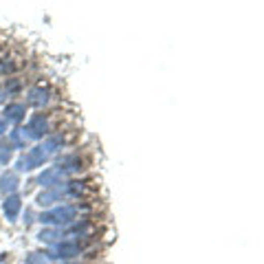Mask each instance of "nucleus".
I'll use <instances>...</instances> for the list:
<instances>
[{
  "mask_svg": "<svg viewBox=\"0 0 264 264\" xmlns=\"http://www.w3.org/2000/svg\"><path fill=\"white\" fill-rule=\"evenodd\" d=\"M77 216H79V205L62 203V205H55L49 211H42L38 216V220L42 224H49V227H66V224L75 222Z\"/></svg>",
  "mask_w": 264,
  "mask_h": 264,
  "instance_id": "obj_2",
  "label": "nucleus"
},
{
  "mask_svg": "<svg viewBox=\"0 0 264 264\" xmlns=\"http://www.w3.org/2000/svg\"><path fill=\"white\" fill-rule=\"evenodd\" d=\"M82 251H84V247L79 240H59L55 244H51L44 255H46V260L66 262V260H71V257H77Z\"/></svg>",
  "mask_w": 264,
  "mask_h": 264,
  "instance_id": "obj_3",
  "label": "nucleus"
},
{
  "mask_svg": "<svg viewBox=\"0 0 264 264\" xmlns=\"http://www.w3.org/2000/svg\"><path fill=\"white\" fill-rule=\"evenodd\" d=\"M20 209H22V198H20L18 194H11V196L5 198L3 211H5V218H7L9 222H16V220H18Z\"/></svg>",
  "mask_w": 264,
  "mask_h": 264,
  "instance_id": "obj_9",
  "label": "nucleus"
},
{
  "mask_svg": "<svg viewBox=\"0 0 264 264\" xmlns=\"http://www.w3.org/2000/svg\"><path fill=\"white\" fill-rule=\"evenodd\" d=\"M64 178L57 174L55 172V168H46L42 174L38 176V185H42V187L46 189V187H53V185H57V183H62Z\"/></svg>",
  "mask_w": 264,
  "mask_h": 264,
  "instance_id": "obj_12",
  "label": "nucleus"
},
{
  "mask_svg": "<svg viewBox=\"0 0 264 264\" xmlns=\"http://www.w3.org/2000/svg\"><path fill=\"white\" fill-rule=\"evenodd\" d=\"M3 102H5V90L0 88V104H3Z\"/></svg>",
  "mask_w": 264,
  "mask_h": 264,
  "instance_id": "obj_19",
  "label": "nucleus"
},
{
  "mask_svg": "<svg viewBox=\"0 0 264 264\" xmlns=\"http://www.w3.org/2000/svg\"><path fill=\"white\" fill-rule=\"evenodd\" d=\"M86 194V183H79V181H71V178H66V181L53 185V187H46L44 191H40L38 194V205H42V207H49L53 203H59L62 201H71V198H79Z\"/></svg>",
  "mask_w": 264,
  "mask_h": 264,
  "instance_id": "obj_1",
  "label": "nucleus"
},
{
  "mask_svg": "<svg viewBox=\"0 0 264 264\" xmlns=\"http://www.w3.org/2000/svg\"><path fill=\"white\" fill-rule=\"evenodd\" d=\"M40 148H42V150H44V154L51 158L53 154H57V152L64 148V135H59V132H55V135L44 137V139H42V143H40Z\"/></svg>",
  "mask_w": 264,
  "mask_h": 264,
  "instance_id": "obj_10",
  "label": "nucleus"
},
{
  "mask_svg": "<svg viewBox=\"0 0 264 264\" xmlns=\"http://www.w3.org/2000/svg\"><path fill=\"white\" fill-rule=\"evenodd\" d=\"M49 102H51V90L46 86H33L26 92V104L33 106V108H44Z\"/></svg>",
  "mask_w": 264,
  "mask_h": 264,
  "instance_id": "obj_8",
  "label": "nucleus"
},
{
  "mask_svg": "<svg viewBox=\"0 0 264 264\" xmlns=\"http://www.w3.org/2000/svg\"><path fill=\"white\" fill-rule=\"evenodd\" d=\"M31 218H33V214H31V211H26V214H24V222H26V224H31V222H33Z\"/></svg>",
  "mask_w": 264,
  "mask_h": 264,
  "instance_id": "obj_18",
  "label": "nucleus"
},
{
  "mask_svg": "<svg viewBox=\"0 0 264 264\" xmlns=\"http://www.w3.org/2000/svg\"><path fill=\"white\" fill-rule=\"evenodd\" d=\"M24 117H26V106H24V104H20V102H11V104H7V106H5V112H3L5 123H13V125H18V123H22V121H24Z\"/></svg>",
  "mask_w": 264,
  "mask_h": 264,
  "instance_id": "obj_7",
  "label": "nucleus"
},
{
  "mask_svg": "<svg viewBox=\"0 0 264 264\" xmlns=\"http://www.w3.org/2000/svg\"><path fill=\"white\" fill-rule=\"evenodd\" d=\"M9 143L13 145V148H18V150H24L26 148V139H24V135H22V130L20 128H16V130H11L9 132Z\"/></svg>",
  "mask_w": 264,
  "mask_h": 264,
  "instance_id": "obj_14",
  "label": "nucleus"
},
{
  "mask_svg": "<svg viewBox=\"0 0 264 264\" xmlns=\"http://www.w3.org/2000/svg\"><path fill=\"white\" fill-rule=\"evenodd\" d=\"M59 264H77V262H59Z\"/></svg>",
  "mask_w": 264,
  "mask_h": 264,
  "instance_id": "obj_20",
  "label": "nucleus"
},
{
  "mask_svg": "<svg viewBox=\"0 0 264 264\" xmlns=\"http://www.w3.org/2000/svg\"><path fill=\"white\" fill-rule=\"evenodd\" d=\"M82 165H84V161H82V156H79V154H64V156H59V158H57L53 168H55L57 174L66 181L69 176L79 174V172L84 170Z\"/></svg>",
  "mask_w": 264,
  "mask_h": 264,
  "instance_id": "obj_6",
  "label": "nucleus"
},
{
  "mask_svg": "<svg viewBox=\"0 0 264 264\" xmlns=\"http://www.w3.org/2000/svg\"><path fill=\"white\" fill-rule=\"evenodd\" d=\"M46 161H49V156L44 154V150L40 148V145H36V148L26 150V152H22V154L18 156L16 170L18 172H31V170H36V168H42Z\"/></svg>",
  "mask_w": 264,
  "mask_h": 264,
  "instance_id": "obj_5",
  "label": "nucleus"
},
{
  "mask_svg": "<svg viewBox=\"0 0 264 264\" xmlns=\"http://www.w3.org/2000/svg\"><path fill=\"white\" fill-rule=\"evenodd\" d=\"M20 88H22V79L20 77H11V79H7L5 82V95H18Z\"/></svg>",
  "mask_w": 264,
  "mask_h": 264,
  "instance_id": "obj_15",
  "label": "nucleus"
},
{
  "mask_svg": "<svg viewBox=\"0 0 264 264\" xmlns=\"http://www.w3.org/2000/svg\"><path fill=\"white\" fill-rule=\"evenodd\" d=\"M20 130H22L26 141H40V139L49 137V117L44 112H36V115L29 117L24 128H20Z\"/></svg>",
  "mask_w": 264,
  "mask_h": 264,
  "instance_id": "obj_4",
  "label": "nucleus"
},
{
  "mask_svg": "<svg viewBox=\"0 0 264 264\" xmlns=\"http://www.w3.org/2000/svg\"><path fill=\"white\" fill-rule=\"evenodd\" d=\"M20 187V178H18V172H5L3 176H0V191L7 196L16 194Z\"/></svg>",
  "mask_w": 264,
  "mask_h": 264,
  "instance_id": "obj_11",
  "label": "nucleus"
},
{
  "mask_svg": "<svg viewBox=\"0 0 264 264\" xmlns=\"http://www.w3.org/2000/svg\"><path fill=\"white\" fill-rule=\"evenodd\" d=\"M24 264H46V255L44 253H31V255H26Z\"/></svg>",
  "mask_w": 264,
  "mask_h": 264,
  "instance_id": "obj_16",
  "label": "nucleus"
},
{
  "mask_svg": "<svg viewBox=\"0 0 264 264\" xmlns=\"http://www.w3.org/2000/svg\"><path fill=\"white\" fill-rule=\"evenodd\" d=\"M5 132H7V123H5V119H3V117H0V137H3V135H5Z\"/></svg>",
  "mask_w": 264,
  "mask_h": 264,
  "instance_id": "obj_17",
  "label": "nucleus"
},
{
  "mask_svg": "<svg viewBox=\"0 0 264 264\" xmlns=\"http://www.w3.org/2000/svg\"><path fill=\"white\" fill-rule=\"evenodd\" d=\"M13 145L9 143V139H0V165H9L13 158Z\"/></svg>",
  "mask_w": 264,
  "mask_h": 264,
  "instance_id": "obj_13",
  "label": "nucleus"
}]
</instances>
